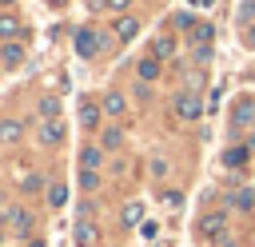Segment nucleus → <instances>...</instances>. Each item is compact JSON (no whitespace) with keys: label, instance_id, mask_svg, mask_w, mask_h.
Wrapping results in <instances>:
<instances>
[{"label":"nucleus","instance_id":"obj_1","mask_svg":"<svg viewBox=\"0 0 255 247\" xmlns=\"http://www.w3.org/2000/svg\"><path fill=\"white\" fill-rule=\"evenodd\" d=\"M100 40H104L100 32H92V28H80V32H76V52H80L84 60H92V56L100 52Z\"/></svg>","mask_w":255,"mask_h":247},{"label":"nucleus","instance_id":"obj_2","mask_svg":"<svg viewBox=\"0 0 255 247\" xmlns=\"http://www.w3.org/2000/svg\"><path fill=\"white\" fill-rule=\"evenodd\" d=\"M4 219H8V227H12V235H24V231L32 227V215H28L24 207H16V203H12V207H4Z\"/></svg>","mask_w":255,"mask_h":247},{"label":"nucleus","instance_id":"obj_3","mask_svg":"<svg viewBox=\"0 0 255 247\" xmlns=\"http://www.w3.org/2000/svg\"><path fill=\"white\" fill-rule=\"evenodd\" d=\"M64 139V127L56 124V120H48L44 127H40V143H60Z\"/></svg>","mask_w":255,"mask_h":247},{"label":"nucleus","instance_id":"obj_4","mask_svg":"<svg viewBox=\"0 0 255 247\" xmlns=\"http://www.w3.org/2000/svg\"><path fill=\"white\" fill-rule=\"evenodd\" d=\"M135 32H139V20H131V16H124V20L116 24V36H120V40H131Z\"/></svg>","mask_w":255,"mask_h":247},{"label":"nucleus","instance_id":"obj_5","mask_svg":"<svg viewBox=\"0 0 255 247\" xmlns=\"http://www.w3.org/2000/svg\"><path fill=\"white\" fill-rule=\"evenodd\" d=\"M199 231H203V235H219V231H223V215H203Z\"/></svg>","mask_w":255,"mask_h":247},{"label":"nucleus","instance_id":"obj_6","mask_svg":"<svg viewBox=\"0 0 255 247\" xmlns=\"http://www.w3.org/2000/svg\"><path fill=\"white\" fill-rule=\"evenodd\" d=\"M56 112H60V100H56V96L40 100V116H44V120H56Z\"/></svg>","mask_w":255,"mask_h":247},{"label":"nucleus","instance_id":"obj_7","mask_svg":"<svg viewBox=\"0 0 255 247\" xmlns=\"http://www.w3.org/2000/svg\"><path fill=\"white\" fill-rule=\"evenodd\" d=\"M96 120H100V108L84 104V108H80V124H84V127H96Z\"/></svg>","mask_w":255,"mask_h":247},{"label":"nucleus","instance_id":"obj_8","mask_svg":"<svg viewBox=\"0 0 255 247\" xmlns=\"http://www.w3.org/2000/svg\"><path fill=\"white\" fill-rule=\"evenodd\" d=\"M92 239H96L92 223H80V227H76V243H80V247H92Z\"/></svg>","mask_w":255,"mask_h":247},{"label":"nucleus","instance_id":"obj_9","mask_svg":"<svg viewBox=\"0 0 255 247\" xmlns=\"http://www.w3.org/2000/svg\"><path fill=\"white\" fill-rule=\"evenodd\" d=\"M104 112H108V116H120V112H124V96H116V92H112V96L104 100Z\"/></svg>","mask_w":255,"mask_h":247},{"label":"nucleus","instance_id":"obj_10","mask_svg":"<svg viewBox=\"0 0 255 247\" xmlns=\"http://www.w3.org/2000/svg\"><path fill=\"white\" fill-rule=\"evenodd\" d=\"M179 116H199V100L195 96H183L179 100Z\"/></svg>","mask_w":255,"mask_h":247},{"label":"nucleus","instance_id":"obj_11","mask_svg":"<svg viewBox=\"0 0 255 247\" xmlns=\"http://www.w3.org/2000/svg\"><path fill=\"white\" fill-rule=\"evenodd\" d=\"M80 159H84V167H100V159H104V155H100V147H84V151H80Z\"/></svg>","mask_w":255,"mask_h":247},{"label":"nucleus","instance_id":"obj_12","mask_svg":"<svg viewBox=\"0 0 255 247\" xmlns=\"http://www.w3.org/2000/svg\"><path fill=\"white\" fill-rule=\"evenodd\" d=\"M243 159H247V151H243V147H231V151L223 155V163H227V167H239Z\"/></svg>","mask_w":255,"mask_h":247},{"label":"nucleus","instance_id":"obj_13","mask_svg":"<svg viewBox=\"0 0 255 247\" xmlns=\"http://www.w3.org/2000/svg\"><path fill=\"white\" fill-rule=\"evenodd\" d=\"M0 36H4V40L16 36V16H4V20H0Z\"/></svg>","mask_w":255,"mask_h":247},{"label":"nucleus","instance_id":"obj_14","mask_svg":"<svg viewBox=\"0 0 255 247\" xmlns=\"http://www.w3.org/2000/svg\"><path fill=\"white\" fill-rule=\"evenodd\" d=\"M191 36H195L199 44H207V40H211V24H191Z\"/></svg>","mask_w":255,"mask_h":247},{"label":"nucleus","instance_id":"obj_15","mask_svg":"<svg viewBox=\"0 0 255 247\" xmlns=\"http://www.w3.org/2000/svg\"><path fill=\"white\" fill-rule=\"evenodd\" d=\"M4 64H8V68L20 64V48H16V44H4Z\"/></svg>","mask_w":255,"mask_h":247},{"label":"nucleus","instance_id":"obj_16","mask_svg":"<svg viewBox=\"0 0 255 247\" xmlns=\"http://www.w3.org/2000/svg\"><path fill=\"white\" fill-rule=\"evenodd\" d=\"M139 76H143V80H155V76H159V64H155V60H143V64H139Z\"/></svg>","mask_w":255,"mask_h":247},{"label":"nucleus","instance_id":"obj_17","mask_svg":"<svg viewBox=\"0 0 255 247\" xmlns=\"http://www.w3.org/2000/svg\"><path fill=\"white\" fill-rule=\"evenodd\" d=\"M48 203H52V207H64V203H68V191H64V187H52V191H48Z\"/></svg>","mask_w":255,"mask_h":247},{"label":"nucleus","instance_id":"obj_18","mask_svg":"<svg viewBox=\"0 0 255 247\" xmlns=\"http://www.w3.org/2000/svg\"><path fill=\"white\" fill-rule=\"evenodd\" d=\"M4 139H8V143H16V139H20V124H16V120H8V124H4Z\"/></svg>","mask_w":255,"mask_h":247},{"label":"nucleus","instance_id":"obj_19","mask_svg":"<svg viewBox=\"0 0 255 247\" xmlns=\"http://www.w3.org/2000/svg\"><path fill=\"white\" fill-rule=\"evenodd\" d=\"M139 215H143V211H139V203H131V207L124 211V223H139Z\"/></svg>","mask_w":255,"mask_h":247},{"label":"nucleus","instance_id":"obj_20","mask_svg":"<svg viewBox=\"0 0 255 247\" xmlns=\"http://www.w3.org/2000/svg\"><path fill=\"white\" fill-rule=\"evenodd\" d=\"M120 139H124V135H120V131H116V127H112V131H108V135H104V143H108V147H120Z\"/></svg>","mask_w":255,"mask_h":247},{"label":"nucleus","instance_id":"obj_21","mask_svg":"<svg viewBox=\"0 0 255 247\" xmlns=\"http://www.w3.org/2000/svg\"><path fill=\"white\" fill-rule=\"evenodd\" d=\"M155 56H171V44L167 40H155Z\"/></svg>","mask_w":255,"mask_h":247},{"label":"nucleus","instance_id":"obj_22","mask_svg":"<svg viewBox=\"0 0 255 247\" xmlns=\"http://www.w3.org/2000/svg\"><path fill=\"white\" fill-rule=\"evenodd\" d=\"M131 0H108V8H128Z\"/></svg>","mask_w":255,"mask_h":247},{"label":"nucleus","instance_id":"obj_23","mask_svg":"<svg viewBox=\"0 0 255 247\" xmlns=\"http://www.w3.org/2000/svg\"><path fill=\"white\" fill-rule=\"evenodd\" d=\"M28 247H44V243H28Z\"/></svg>","mask_w":255,"mask_h":247}]
</instances>
